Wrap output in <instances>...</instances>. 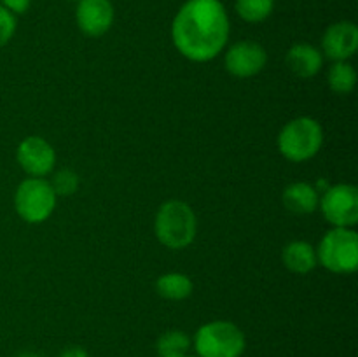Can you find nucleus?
Returning <instances> with one entry per match:
<instances>
[{"label": "nucleus", "instance_id": "nucleus-1", "mask_svg": "<svg viewBox=\"0 0 358 357\" xmlns=\"http://www.w3.org/2000/svg\"><path fill=\"white\" fill-rule=\"evenodd\" d=\"M229 16L219 0H187L175 14L171 41L191 62H210L226 48Z\"/></svg>", "mask_w": 358, "mask_h": 357}, {"label": "nucleus", "instance_id": "nucleus-2", "mask_svg": "<svg viewBox=\"0 0 358 357\" xmlns=\"http://www.w3.org/2000/svg\"><path fill=\"white\" fill-rule=\"evenodd\" d=\"M156 237L164 247L185 248L191 245L196 238V223L194 210L180 200H170L163 203L156 214V223H154Z\"/></svg>", "mask_w": 358, "mask_h": 357}, {"label": "nucleus", "instance_id": "nucleus-3", "mask_svg": "<svg viewBox=\"0 0 358 357\" xmlns=\"http://www.w3.org/2000/svg\"><path fill=\"white\" fill-rule=\"evenodd\" d=\"M324 144V130L313 118H296L287 122L278 135V149L289 161L303 163L317 156Z\"/></svg>", "mask_w": 358, "mask_h": 357}, {"label": "nucleus", "instance_id": "nucleus-4", "mask_svg": "<svg viewBox=\"0 0 358 357\" xmlns=\"http://www.w3.org/2000/svg\"><path fill=\"white\" fill-rule=\"evenodd\" d=\"M245 346L247 338L243 331L227 321L206 322L194 335L198 357H241Z\"/></svg>", "mask_w": 358, "mask_h": 357}, {"label": "nucleus", "instance_id": "nucleus-5", "mask_svg": "<svg viewBox=\"0 0 358 357\" xmlns=\"http://www.w3.org/2000/svg\"><path fill=\"white\" fill-rule=\"evenodd\" d=\"M317 259L332 273H353L358 268V234L350 227L327 231L317 248Z\"/></svg>", "mask_w": 358, "mask_h": 357}, {"label": "nucleus", "instance_id": "nucleus-6", "mask_svg": "<svg viewBox=\"0 0 358 357\" xmlns=\"http://www.w3.org/2000/svg\"><path fill=\"white\" fill-rule=\"evenodd\" d=\"M14 206L24 223L41 224L55 212L56 195L45 178L30 177L17 186Z\"/></svg>", "mask_w": 358, "mask_h": 357}, {"label": "nucleus", "instance_id": "nucleus-7", "mask_svg": "<svg viewBox=\"0 0 358 357\" xmlns=\"http://www.w3.org/2000/svg\"><path fill=\"white\" fill-rule=\"evenodd\" d=\"M325 220L334 227H352L358 223V189L352 184L331 186L318 202Z\"/></svg>", "mask_w": 358, "mask_h": 357}, {"label": "nucleus", "instance_id": "nucleus-8", "mask_svg": "<svg viewBox=\"0 0 358 357\" xmlns=\"http://www.w3.org/2000/svg\"><path fill=\"white\" fill-rule=\"evenodd\" d=\"M268 62V52L261 44L254 41L234 42L226 52V69L234 77H252L257 76Z\"/></svg>", "mask_w": 358, "mask_h": 357}, {"label": "nucleus", "instance_id": "nucleus-9", "mask_svg": "<svg viewBox=\"0 0 358 357\" xmlns=\"http://www.w3.org/2000/svg\"><path fill=\"white\" fill-rule=\"evenodd\" d=\"M16 160L30 177H44L55 168L56 153L48 140L31 135L17 146Z\"/></svg>", "mask_w": 358, "mask_h": 357}, {"label": "nucleus", "instance_id": "nucleus-10", "mask_svg": "<svg viewBox=\"0 0 358 357\" xmlns=\"http://www.w3.org/2000/svg\"><path fill=\"white\" fill-rule=\"evenodd\" d=\"M77 27L87 37H101L114 23V7L110 0H79L76 9Z\"/></svg>", "mask_w": 358, "mask_h": 357}, {"label": "nucleus", "instance_id": "nucleus-11", "mask_svg": "<svg viewBox=\"0 0 358 357\" xmlns=\"http://www.w3.org/2000/svg\"><path fill=\"white\" fill-rule=\"evenodd\" d=\"M358 49V28L352 21H338L325 30L322 51L329 59L346 62Z\"/></svg>", "mask_w": 358, "mask_h": 357}, {"label": "nucleus", "instance_id": "nucleus-12", "mask_svg": "<svg viewBox=\"0 0 358 357\" xmlns=\"http://www.w3.org/2000/svg\"><path fill=\"white\" fill-rule=\"evenodd\" d=\"M287 65L301 79H310L317 76L324 66V55L315 46L299 42L294 44L287 52Z\"/></svg>", "mask_w": 358, "mask_h": 357}, {"label": "nucleus", "instance_id": "nucleus-13", "mask_svg": "<svg viewBox=\"0 0 358 357\" xmlns=\"http://www.w3.org/2000/svg\"><path fill=\"white\" fill-rule=\"evenodd\" d=\"M318 189L308 182H294L283 191V205L294 214H311L318 209Z\"/></svg>", "mask_w": 358, "mask_h": 357}, {"label": "nucleus", "instance_id": "nucleus-14", "mask_svg": "<svg viewBox=\"0 0 358 357\" xmlns=\"http://www.w3.org/2000/svg\"><path fill=\"white\" fill-rule=\"evenodd\" d=\"M283 265L294 273H299V275H304V273H310L311 270L317 266V251L311 244L303 240L290 241L289 245H285L283 248Z\"/></svg>", "mask_w": 358, "mask_h": 357}, {"label": "nucleus", "instance_id": "nucleus-15", "mask_svg": "<svg viewBox=\"0 0 358 357\" xmlns=\"http://www.w3.org/2000/svg\"><path fill=\"white\" fill-rule=\"evenodd\" d=\"M192 280L189 279L185 273H178V272H171V273H164L157 279L156 282V290L161 298L164 300H171V301H180L185 300L192 294Z\"/></svg>", "mask_w": 358, "mask_h": 357}, {"label": "nucleus", "instance_id": "nucleus-16", "mask_svg": "<svg viewBox=\"0 0 358 357\" xmlns=\"http://www.w3.org/2000/svg\"><path fill=\"white\" fill-rule=\"evenodd\" d=\"M191 349V338L184 331L171 329L157 340V357H187Z\"/></svg>", "mask_w": 358, "mask_h": 357}, {"label": "nucleus", "instance_id": "nucleus-17", "mask_svg": "<svg viewBox=\"0 0 358 357\" xmlns=\"http://www.w3.org/2000/svg\"><path fill=\"white\" fill-rule=\"evenodd\" d=\"M329 86L339 94L352 93L357 84V72L348 62H334L327 74Z\"/></svg>", "mask_w": 358, "mask_h": 357}, {"label": "nucleus", "instance_id": "nucleus-18", "mask_svg": "<svg viewBox=\"0 0 358 357\" xmlns=\"http://www.w3.org/2000/svg\"><path fill=\"white\" fill-rule=\"evenodd\" d=\"M238 16L247 23H261L271 16L275 0H236L234 4Z\"/></svg>", "mask_w": 358, "mask_h": 357}, {"label": "nucleus", "instance_id": "nucleus-19", "mask_svg": "<svg viewBox=\"0 0 358 357\" xmlns=\"http://www.w3.org/2000/svg\"><path fill=\"white\" fill-rule=\"evenodd\" d=\"M49 184H51L56 196H72L79 188V175L73 170L63 168V170L56 172Z\"/></svg>", "mask_w": 358, "mask_h": 357}, {"label": "nucleus", "instance_id": "nucleus-20", "mask_svg": "<svg viewBox=\"0 0 358 357\" xmlns=\"http://www.w3.org/2000/svg\"><path fill=\"white\" fill-rule=\"evenodd\" d=\"M14 31H16V16L0 6V48H3L13 38Z\"/></svg>", "mask_w": 358, "mask_h": 357}, {"label": "nucleus", "instance_id": "nucleus-21", "mask_svg": "<svg viewBox=\"0 0 358 357\" xmlns=\"http://www.w3.org/2000/svg\"><path fill=\"white\" fill-rule=\"evenodd\" d=\"M0 6L6 7L9 13L13 14H24L28 9H30L31 0H0Z\"/></svg>", "mask_w": 358, "mask_h": 357}, {"label": "nucleus", "instance_id": "nucleus-22", "mask_svg": "<svg viewBox=\"0 0 358 357\" xmlns=\"http://www.w3.org/2000/svg\"><path fill=\"white\" fill-rule=\"evenodd\" d=\"M59 357H90V356H87V352L83 349V346H70V349L63 350V352L59 354Z\"/></svg>", "mask_w": 358, "mask_h": 357}, {"label": "nucleus", "instance_id": "nucleus-23", "mask_svg": "<svg viewBox=\"0 0 358 357\" xmlns=\"http://www.w3.org/2000/svg\"><path fill=\"white\" fill-rule=\"evenodd\" d=\"M20 357H38V356H35V354H23V356Z\"/></svg>", "mask_w": 358, "mask_h": 357}, {"label": "nucleus", "instance_id": "nucleus-24", "mask_svg": "<svg viewBox=\"0 0 358 357\" xmlns=\"http://www.w3.org/2000/svg\"><path fill=\"white\" fill-rule=\"evenodd\" d=\"M187 357H198V356H187Z\"/></svg>", "mask_w": 358, "mask_h": 357}, {"label": "nucleus", "instance_id": "nucleus-25", "mask_svg": "<svg viewBox=\"0 0 358 357\" xmlns=\"http://www.w3.org/2000/svg\"><path fill=\"white\" fill-rule=\"evenodd\" d=\"M77 2H79V0H77Z\"/></svg>", "mask_w": 358, "mask_h": 357}]
</instances>
